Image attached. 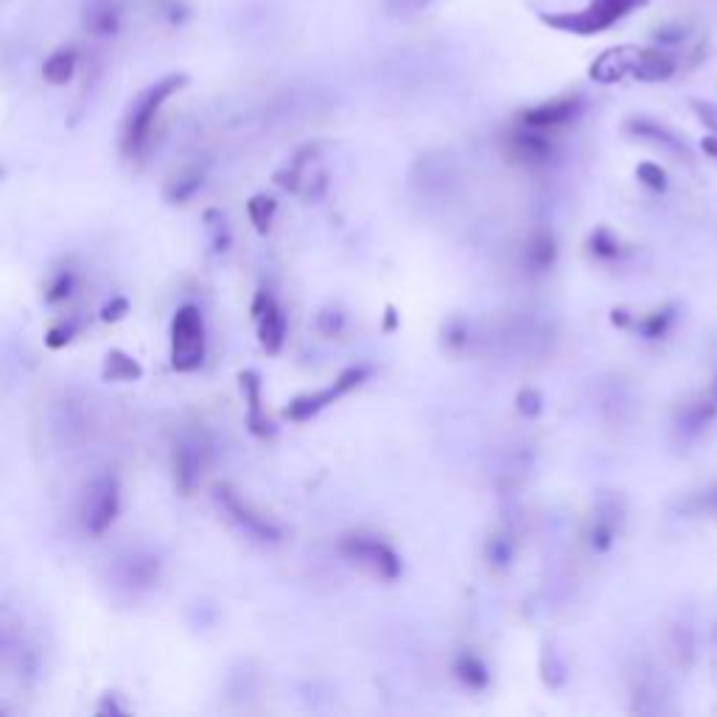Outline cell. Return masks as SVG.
<instances>
[{"label": "cell", "instance_id": "obj_1", "mask_svg": "<svg viewBox=\"0 0 717 717\" xmlns=\"http://www.w3.org/2000/svg\"><path fill=\"white\" fill-rule=\"evenodd\" d=\"M185 76L174 73V76H166L160 79L157 85H152L141 99L132 104V110L127 115V124H124V135H121V149L127 157H138L146 149V143L152 138V129H155L157 113L163 110V104L180 93L185 87Z\"/></svg>", "mask_w": 717, "mask_h": 717}, {"label": "cell", "instance_id": "obj_2", "mask_svg": "<svg viewBox=\"0 0 717 717\" xmlns=\"http://www.w3.org/2000/svg\"><path fill=\"white\" fill-rule=\"evenodd\" d=\"M645 6V0H591L589 6L577 12H555V15H541L549 29H558L563 34H577V37H591L600 31L611 29L617 20L636 12Z\"/></svg>", "mask_w": 717, "mask_h": 717}, {"label": "cell", "instance_id": "obj_3", "mask_svg": "<svg viewBox=\"0 0 717 717\" xmlns=\"http://www.w3.org/2000/svg\"><path fill=\"white\" fill-rule=\"evenodd\" d=\"M205 362V320L194 303H185L171 320V365L180 373H194Z\"/></svg>", "mask_w": 717, "mask_h": 717}, {"label": "cell", "instance_id": "obj_4", "mask_svg": "<svg viewBox=\"0 0 717 717\" xmlns=\"http://www.w3.org/2000/svg\"><path fill=\"white\" fill-rule=\"evenodd\" d=\"M342 552L345 558L359 566L365 575L379 577V580H395L401 572V561L395 555V549L376 535H359L353 533L342 541Z\"/></svg>", "mask_w": 717, "mask_h": 717}, {"label": "cell", "instance_id": "obj_5", "mask_svg": "<svg viewBox=\"0 0 717 717\" xmlns=\"http://www.w3.org/2000/svg\"><path fill=\"white\" fill-rule=\"evenodd\" d=\"M121 510V493H118V479L113 474H101L90 488H87L85 507H82V521L87 533L104 535Z\"/></svg>", "mask_w": 717, "mask_h": 717}, {"label": "cell", "instance_id": "obj_6", "mask_svg": "<svg viewBox=\"0 0 717 717\" xmlns=\"http://www.w3.org/2000/svg\"><path fill=\"white\" fill-rule=\"evenodd\" d=\"M365 376H367L365 367H351V370H345V373H342V376H339V379L334 381L331 387L317 390V393H306V395H297V398H292V404L283 409V415H286L289 421H297V423L311 421L317 412H323L325 407H331L337 398H342V395L348 393V390H353V387L365 379Z\"/></svg>", "mask_w": 717, "mask_h": 717}, {"label": "cell", "instance_id": "obj_7", "mask_svg": "<svg viewBox=\"0 0 717 717\" xmlns=\"http://www.w3.org/2000/svg\"><path fill=\"white\" fill-rule=\"evenodd\" d=\"M216 502L225 510L230 519L239 524L241 530L247 535H253L258 541H281V527L275 521H269L267 516L255 513L253 507L247 505L239 496V491H233L230 485H216Z\"/></svg>", "mask_w": 717, "mask_h": 717}, {"label": "cell", "instance_id": "obj_8", "mask_svg": "<svg viewBox=\"0 0 717 717\" xmlns=\"http://www.w3.org/2000/svg\"><path fill=\"white\" fill-rule=\"evenodd\" d=\"M253 317L258 325V339L261 348L267 353H281L283 342H286V317H283L281 306L275 303V297L269 292H258L253 300Z\"/></svg>", "mask_w": 717, "mask_h": 717}, {"label": "cell", "instance_id": "obj_9", "mask_svg": "<svg viewBox=\"0 0 717 717\" xmlns=\"http://www.w3.org/2000/svg\"><path fill=\"white\" fill-rule=\"evenodd\" d=\"M171 468H174V482H177V491L183 496H191L197 491L199 479H202V468H205V449L199 440L185 437L180 440L174 451H171Z\"/></svg>", "mask_w": 717, "mask_h": 717}, {"label": "cell", "instance_id": "obj_10", "mask_svg": "<svg viewBox=\"0 0 717 717\" xmlns=\"http://www.w3.org/2000/svg\"><path fill=\"white\" fill-rule=\"evenodd\" d=\"M636 51L639 45H619V48H608L591 65V79L600 85H614L622 79H631L633 65H636Z\"/></svg>", "mask_w": 717, "mask_h": 717}, {"label": "cell", "instance_id": "obj_11", "mask_svg": "<svg viewBox=\"0 0 717 717\" xmlns=\"http://www.w3.org/2000/svg\"><path fill=\"white\" fill-rule=\"evenodd\" d=\"M580 110V99L577 96H563V99H552L538 104L533 110L521 115L524 127L535 129V132H547V129H558L569 124Z\"/></svg>", "mask_w": 717, "mask_h": 717}, {"label": "cell", "instance_id": "obj_12", "mask_svg": "<svg viewBox=\"0 0 717 717\" xmlns=\"http://www.w3.org/2000/svg\"><path fill=\"white\" fill-rule=\"evenodd\" d=\"M278 183H281L283 188L300 194V197H317L328 180H325L323 169L317 166V157L300 155L289 169L278 174Z\"/></svg>", "mask_w": 717, "mask_h": 717}, {"label": "cell", "instance_id": "obj_13", "mask_svg": "<svg viewBox=\"0 0 717 717\" xmlns=\"http://www.w3.org/2000/svg\"><path fill=\"white\" fill-rule=\"evenodd\" d=\"M628 132H631L633 138L653 143L656 149H661V152H667V155L678 157V160H681V157H689L687 143L681 141V138L675 135L673 129L664 127V124L647 121V118H633V121H628Z\"/></svg>", "mask_w": 717, "mask_h": 717}, {"label": "cell", "instance_id": "obj_14", "mask_svg": "<svg viewBox=\"0 0 717 717\" xmlns=\"http://www.w3.org/2000/svg\"><path fill=\"white\" fill-rule=\"evenodd\" d=\"M241 393H244V401H247V426L255 437H269L272 435V423L264 415V407H261V379L255 370H244L239 376Z\"/></svg>", "mask_w": 717, "mask_h": 717}, {"label": "cell", "instance_id": "obj_15", "mask_svg": "<svg viewBox=\"0 0 717 717\" xmlns=\"http://www.w3.org/2000/svg\"><path fill=\"white\" fill-rule=\"evenodd\" d=\"M157 575H160V561L149 552H132L118 566V577H121V583H127L129 589H149L157 580Z\"/></svg>", "mask_w": 717, "mask_h": 717}, {"label": "cell", "instance_id": "obj_16", "mask_svg": "<svg viewBox=\"0 0 717 717\" xmlns=\"http://www.w3.org/2000/svg\"><path fill=\"white\" fill-rule=\"evenodd\" d=\"M675 73L673 57H667L659 48H639L631 79L639 82H667Z\"/></svg>", "mask_w": 717, "mask_h": 717}, {"label": "cell", "instance_id": "obj_17", "mask_svg": "<svg viewBox=\"0 0 717 717\" xmlns=\"http://www.w3.org/2000/svg\"><path fill=\"white\" fill-rule=\"evenodd\" d=\"M121 26V12L113 0H93L85 12V29L96 37H113Z\"/></svg>", "mask_w": 717, "mask_h": 717}, {"label": "cell", "instance_id": "obj_18", "mask_svg": "<svg viewBox=\"0 0 717 717\" xmlns=\"http://www.w3.org/2000/svg\"><path fill=\"white\" fill-rule=\"evenodd\" d=\"M101 376H104V381H138L143 379V367L138 359H132L129 353L115 348V351L107 353Z\"/></svg>", "mask_w": 717, "mask_h": 717}, {"label": "cell", "instance_id": "obj_19", "mask_svg": "<svg viewBox=\"0 0 717 717\" xmlns=\"http://www.w3.org/2000/svg\"><path fill=\"white\" fill-rule=\"evenodd\" d=\"M510 149H513V155L521 157V160H527V163H544L549 157V152H552V146H549L547 138H544L541 132H535V129H527V132L513 135Z\"/></svg>", "mask_w": 717, "mask_h": 717}, {"label": "cell", "instance_id": "obj_20", "mask_svg": "<svg viewBox=\"0 0 717 717\" xmlns=\"http://www.w3.org/2000/svg\"><path fill=\"white\" fill-rule=\"evenodd\" d=\"M202 183H205V171L199 169V166H185L169 180L166 197L171 202H188L202 188Z\"/></svg>", "mask_w": 717, "mask_h": 717}, {"label": "cell", "instance_id": "obj_21", "mask_svg": "<svg viewBox=\"0 0 717 717\" xmlns=\"http://www.w3.org/2000/svg\"><path fill=\"white\" fill-rule=\"evenodd\" d=\"M73 73H76V54H73L71 48H59V51H54L51 57L45 59L43 76L48 85H68L73 79Z\"/></svg>", "mask_w": 717, "mask_h": 717}, {"label": "cell", "instance_id": "obj_22", "mask_svg": "<svg viewBox=\"0 0 717 717\" xmlns=\"http://www.w3.org/2000/svg\"><path fill=\"white\" fill-rule=\"evenodd\" d=\"M278 211V202L267 194H258L247 202V216H250V222L255 225V230L261 233V236H267L269 227H272V216Z\"/></svg>", "mask_w": 717, "mask_h": 717}, {"label": "cell", "instance_id": "obj_23", "mask_svg": "<svg viewBox=\"0 0 717 717\" xmlns=\"http://www.w3.org/2000/svg\"><path fill=\"white\" fill-rule=\"evenodd\" d=\"M457 675H460V681H465L468 687H485V681H488V673H485V664L477 659V656H471V653H465L457 659Z\"/></svg>", "mask_w": 717, "mask_h": 717}, {"label": "cell", "instance_id": "obj_24", "mask_svg": "<svg viewBox=\"0 0 717 717\" xmlns=\"http://www.w3.org/2000/svg\"><path fill=\"white\" fill-rule=\"evenodd\" d=\"M73 289H76V275H73L71 269H62V272L54 275V281L48 283L45 300H48L51 306H59V303H65V300L73 295Z\"/></svg>", "mask_w": 717, "mask_h": 717}, {"label": "cell", "instance_id": "obj_25", "mask_svg": "<svg viewBox=\"0 0 717 717\" xmlns=\"http://www.w3.org/2000/svg\"><path fill=\"white\" fill-rule=\"evenodd\" d=\"M432 3L435 0H384V12L395 20H409V17L426 12Z\"/></svg>", "mask_w": 717, "mask_h": 717}, {"label": "cell", "instance_id": "obj_26", "mask_svg": "<svg viewBox=\"0 0 717 717\" xmlns=\"http://www.w3.org/2000/svg\"><path fill=\"white\" fill-rule=\"evenodd\" d=\"M527 258H530V264H533L535 269H547L549 264L555 261V241L549 239V236H538V239L530 244Z\"/></svg>", "mask_w": 717, "mask_h": 717}, {"label": "cell", "instance_id": "obj_27", "mask_svg": "<svg viewBox=\"0 0 717 717\" xmlns=\"http://www.w3.org/2000/svg\"><path fill=\"white\" fill-rule=\"evenodd\" d=\"M591 250L594 255H600L605 261H614L622 255V247H619V241L608 233V230H597L594 236H591Z\"/></svg>", "mask_w": 717, "mask_h": 717}, {"label": "cell", "instance_id": "obj_28", "mask_svg": "<svg viewBox=\"0 0 717 717\" xmlns=\"http://www.w3.org/2000/svg\"><path fill=\"white\" fill-rule=\"evenodd\" d=\"M73 334H76V325H71V323L51 325V328H48V334H45V345H48L51 351H62V348H68V345H71Z\"/></svg>", "mask_w": 717, "mask_h": 717}, {"label": "cell", "instance_id": "obj_29", "mask_svg": "<svg viewBox=\"0 0 717 717\" xmlns=\"http://www.w3.org/2000/svg\"><path fill=\"white\" fill-rule=\"evenodd\" d=\"M636 177L647 185V188H653V191H664L667 188V174L661 166L656 163H642L639 169H636Z\"/></svg>", "mask_w": 717, "mask_h": 717}, {"label": "cell", "instance_id": "obj_30", "mask_svg": "<svg viewBox=\"0 0 717 717\" xmlns=\"http://www.w3.org/2000/svg\"><path fill=\"white\" fill-rule=\"evenodd\" d=\"M127 314H129L127 297H113V300L101 309V320H104V323H118V320H124Z\"/></svg>", "mask_w": 717, "mask_h": 717}, {"label": "cell", "instance_id": "obj_31", "mask_svg": "<svg viewBox=\"0 0 717 717\" xmlns=\"http://www.w3.org/2000/svg\"><path fill=\"white\" fill-rule=\"evenodd\" d=\"M692 110L703 121V127L712 129L717 138V104H712V101H692Z\"/></svg>", "mask_w": 717, "mask_h": 717}, {"label": "cell", "instance_id": "obj_32", "mask_svg": "<svg viewBox=\"0 0 717 717\" xmlns=\"http://www.w3.org/2000/svg\"><path fill=\"white\" fill-rule=\"evenodd\" d=\"M519 412L521 415H527V418H533L541 412V395L535 393V390H521L519 393Z\"/></svg>", "mask_w": 717, "mask_h": 717}, {"label": "cell", "instance_id": "obj_33", "mask_svg": "<svg viewBox=\"0 0 717 717\" xmlns=\"http://www.w3.org/2000/svg\"><path fill=\"white\" fill-rule=\"evenodd\" d=\"M488 558H491V561L496 563V566H502V563H507V558H510V547H507L505 538H493L491 547H488Z\"/></svg>", "mask_w": 717, "mask_h": 717}, {"label": "cell", "instance_id": "obj_34", "mask_svg": "<svg viewBox=\"0 0 717 717\" xmlns=\"http://www.w3.org/2000/svg\"><path fill=\"white\" fill-rule=\"evenodd\" d=\"M701 507H706V510H717V488H712V491L703 496Z\"/></svg>", "mask_w": 717, "mask_h": 717}]
</instances>
